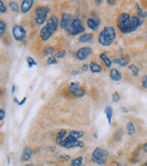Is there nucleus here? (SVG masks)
I'll return each instance as SVG.
<instances>
[{
	"label": "nucleus",
	"instance_id": "obj_41",
	"mask_svg": "<svg viewBox=\"0 0 147 166\" xmlns=\"http://www.w3.org/2000/svg\"><path fill=\"white\" fill-rule=\"evenodd\" d=\"M107 2H108L110 5H113V4H115V1H111V0H107Z\"/></svg>",
	"mask_w": 147,
	"mask_h": 166
},
{
	"label": "nucleus",
	"instance_id": "obj_16",
	"mask_svg": "<svg viewBox=\"0 0 147 166\" xmlns=\"http://www.w3.org/2000/svg\"><path fill=\"white\" fill-rule=\"evenodd\" d=\"M89 68H90L92 73H100V72H102V70H103V68H102V66L100 65H98V64H96L94 62H91Z\"/></svg>",
	"mask_w": 147,
	"mask_h": 166
},
{
	"label": "nucleus",
	"instance_id": "obj_47",
	"mask_svg": "<svg viewBox=\"0 0 147 166\" xmlns=\"http://www.w3.org/2000/svg\"><path fill=\"white\" fill-rule=\"evenodd\" d=\"M146 166H147V164H146Z\"/></svg>",
	"mask_w": 147,
	"mask_h": 166
},
{
	"label": "nucleus",
	"instance_id": "obj_11",
	"mask_svg": "<svg viewBox=\"0 0 147 166\" xmlns=\"http://www.w3.org/2000/svg\"><path fill=\"white\" fill-rule=\"evenodd\" d=\"M73 20H74V18L72 17L71 15H69L67 13L63 14L62 15V20H61V23H60V27L64 29H66L70 25Z\"/></svg>",
	"mask_w": 147,
	"mask_h": 166
},
{
	"label": "nucleus",
	"instance_id": "obj_1",
	"mask_svg": "<svg viewBox=\"0 0 147 166\" xmlns=\"http://www.w3.org/2000/svg\"><path fill=\"white\" fill-rule=\"evenodd\" d=\"M143 24V20L137 16L131 17L127 13L121 14L117 18V27L122 34H129L137 30Z\"/></svg>",
	"mask_w": 147,
	"mask_h": 166
},
{
	"label": "nucleus",
	"instance_id": "obj_29",
	"mask_svg": "<svg viewBox=\"0 0 147 166\" xmlns=\"http://www.w3.org/2000/svg\"><path fill=\"white\" fill-rule=\"evenodd\" d=\"M46 64L47 65H55V64H57V61H56L55 56H50V57H48Z\"/></svg>",
	"mask_w": 147,
	"mask_h": 166
},
{
	"label": "nucleus",
	"instance_id": "obj_40",
	"mask_svg": "<svg viewBox=\"0 0 147 166\" xmlns=\"http://www.w3.org/2000/svg\"><path fill=\"white\" fill-rule=\"evenodd\" d=\"M78 74H79L78 71H74V72H72V73H71V75H78Z\"/></svg>",
	"mask_w": 147,
	"mask_h": 166
},
{
	"label": "nucleus",
	"instance_id": "obj_4",
	"mask_svg": "<svg viewBox=\"0 0 147 166\" xmlns=\"http://www.w3.org/2000/svg\"><path fill=\"white\" fill-rule=\"evenodd\" d=\"M91 159L96 164L103 165L108 161V152L101 147H96L92 153Z\"/></svg>",
	"mask_w": 147,
	"mask_h": 166
},
{
	"label": "nucleus",
	"instance_id": "obj_44",
	"mask_svg": "<svg viewBox=\"0 0 147 166\" xmlns=\"http://www.w3.org/2000/svg\"><path fill=\"white\" fill-rule=\"evenodd\" d=\"M15 88H16V86H13V90H12V93H14V92H15Z\"/></svg>",
	"mask_w": 147,
	"mask_h": 166
},
{
	"label": "nucleus",
	"instance_id": "obj_20",
	"mask_svg": "<svg viewBox=\"0 0 147 166\" xmlns=\"http://www.w3.org/2000/svg\"><path fill=\"white\" fill-rule=\"evenodd\" d=\"M100 58L102 59V60L104 61V65H106V67H111V65H112V63H113V61H111L110 60V59L106 56V55L104 54V53H102L101 55H100Z\"/></svg>",
	"mask_w": 147,
	"mask_h": 166
},
{
	"label": "nucleus",
	"instance_id": "obj_26",
	"mask_svg": "<svg viewBox=\"0 0 147 166\" xmlns=\"http://www.w3.org/2000/svg\"><path fill=\"white\" fill-rule=\"evenodd\" d=\"M54 52H55V48L53 46H48V47H46V48L45 49V51H44V55H52V54H54Z\"/></svg>",
	"mask_w": 147,
	"mask_h": 166
},
{
	"label": "nucleus",
	"instance_id": "obj_7",
	"mask_svg": "<svg viewBox=\"0 0 147 166\" xmlns=\"http://www.w3.org/2000/svg\"><path fill=\"white\" fill-rule=\"evenodd\" d=\"M62 147L66 148V149H70L73 147H77V148H83L84 147V143L81 141H78V139L72 137V136H67L64 139V141L61 143L60 144Z\"/></svg>",
	"mask_w": 147,
	"mask_h": 166
},
{
	"label": "nucleus",
	"instance_id": "obj_38",
	"mask_svg": "<svg viewBox=\"0 0 147 166\" xmlns=\"http://www.w3.org/2000/svg\"><path fill=\"white\" fill-rule=\"evenodd\" d=\"M87 69H88V65H87L86 64H84V65H82V70H83V71H86Z\"/></svg>",
	"mask_w": 147,
	"mask_h": 166
},
{
	"label": "nucleus",
	"instance_id": "obj_19",
	"mask_svg": "<svg viewBox=\"0 0 147 166\" xmlns=\"http://www.w3.org/2000/svg\"><path fill=\"white\" fill-rule=\"evenodd\" d=\"M136 11H137V17L140 18V19H144V18H146L147 17V12H145V11H143L141 7H140V6H139V4H136Z\"/></svg>",
	"mask_w": 147,
	"mask_h": 166
},
{
	"label": "nucleus",
	"instance_id": "obj_17",
	"mask_svg": "<svg viewBox=\"0 0 147 166\" xmlns=\"http://www.w3.org/2000/svg\"><path fill=\"white\" fill-rule=\"evenodd\" d=\"M87 25H88V27L92 29V30H94V31H96L97 29H98V27H99V23L98 22H96L95 20H94V19H92V18H89V19H87Z\"/></svg>",
	"mask_w": 147,
	"mask_h": 166
},
{
	"label": "nucleus",
	"instance_id": "obj_46",
	"mask_svg": "<svg viewBox=\"0 0 147 166\" xmlns=\"http://www.w3.org/2000/svg\"><path fill=\"white\" fill-rule=\"evenodd\" d=\"M146 37H147V34H146Z\"/></svg>",
	"mask_w": 147,
	"mask_h": 166
},
{
	"label": "nucleus",
	"instance_id": "obj_43",
	"mask_svg": "<svg viewBox=\"0 0 147 166\" xmlns=\"http://www.w3.org/2000/svg\"><path fill=\"white\" fill-rule=\"evenodd\" d=\"M143 148H144V150H145V151L147 152V143H146V144H144V146H143Z\"/></svg>",
	"mask_w": 147,
	"mask_h": 166
},
{
	"label": "nucleus",
	"instance_id": "obj_13",
	"mask_svg": "<svg viewBox=\"0 0 147 166\" xmlns=\"http://www.w3.org/2000/svg\"><path fill=\"white\" fill-rule=\"evenodd\" d=\"M33 0H24L21 5V11L23 13H27L33 6Z\"/></svg>",
	"mask_w": 147,
	"mask_h": 166
},
{
	"label": "nucleus",
	"instance_id": "obj_34",
	"mask_svg": "<svg viewBox=\"0 0 147 166\" xmlns=\"http://www.w3.org/2000/svg\"><path fill=\"white\" fill-rule=\"evenodd\" d=\"M66 130H61V131H59V133H58V134H57V136L58 137H60V138H65L66 137Z\"/></svg>",
	"mask_w": 147,
	"mask_h": 166
},
{
	"label": "nucleus",
	"instance_id": "obj_10",
	"mask_svg": "<svg viewBox=\"0 0 147 166\" xmlns=\"http://www.w3.org/2000/svg\"><path fill=\"white\" fill-rule=\"evenodd\" d=\"M92 53H93V51L90 47H82V48H80L76 52V56L78 60L82 61V60H85V59H86Z\"/></svg>",
	"mask_w": 147,
	"mask_h": 166
},
{
	"label": "nucleus",
	"instance_id": "obj_24",
	"mask_svg": "<svg viewBox=\"0 0 147 166\" xmlns=\"http://www.w3.org/2000/svg\"><path fill=\"white\" fill-rule=\"evenodd\" d=\"M129 69H130L131 72L133 73V76H138L139 75V68L135 65H133V64L130 65H129Z\"/></svg>",
	"mask_w": 147,
	"mask_h": 166
},
{
	"label": "nucleus",
	"instance_id": "obj_9",
	"mask_svg": "<svg viewBox=\"0 0 147 166\" xmlns=\"http://www.w3.org/2000/svg\"><path fill=\"white\" fill-rule=\"evenodd\" d=\"M13 37L17 41H22L26 38L27 37V32L21 26L15 25L13 27Z\"/></svg>",
	"mask_w": 147,
	"mask_h": 166
},
{
	"label": "nucleus",
	"instance_id": "obj_22",
	"mask_svg": "<svg viewBox=\"0 0 147 166\" xmlns=\"http://www.w3.org/2000/svg\"><path fill=\"white\" fill-rule=\"evenodd\" d=\"M84 132L83 131H70L69 132V135L72 136V137H75L76 139L78 138H81L84 136Z\"/></svg>",
	"mask_w": 147,
	"mask_h": 166
},
{
	"label": "nucleus",
	"instance_id": "obj_28",
	"mask_svg": "<svg viewBox=\"0 0 147 166\" xmlns=\"http://www.w3.org/2000/svg\"><path fill=\"white\" fill-rule=\"evenodd\" d=\"M27 63L28 64V67L29 68H31L33 65H36V63L35 62V60H34L32 57H30V56L27 57Z\"/></svg>",
	"mask_w": 147,
	"mask_h": 166
},
{
	"label": "nucleus",
	"instance_id": "obj_2",
	"mask_svg": "<svg viewBox=\"0 0 147 166\" xmlns=\"http://www.w3.org/2000/svg\"><path fill=\"white\" fill-rule=\"evenodd\" d=\"M59 27V21L55 16H52L46 22V25L42 27L40 31V37L43 41H46L51 37V35L57 30Z\"/></svg>",
	"mask_w": 147,
	"mask_h": 166
},
{
	"label": "nucleus",
	"instance_id": "obj_45",
	"mask_svg": "<svg viewBox=\"0 0 147 166\" xmlns=\"http://www.w3.org/2000/svg\"><path fill=\"white\" fill-rule=\"evenodd\" d=\"M24 166H35L34 164H27V165H24Z\"/></svg>",
	"mask_w": 147,
	"mask_h": 166
},
{
	"label": "nucleus",
	"instance_id": "obj_31",
	"mask_svg": "<svg viewBox=\"0 0 147 166\" xmlns=\"http://www.w3.org/2000/svg\"><path fill=\"white\" fill-rule=\"evenodd\" d=\"M120 100H121V97L119 96V93L117 92H115L113 93V101H114V103H118Z\"/></svg>",
	"mask_w": 147,
	"mask_h": 166
},
{
	"label": "nucleus",
	"instance_id": "obj_8",
	"mask_svg": "<svg viewBox=\"0 0 147 166\" xmlns=\"http://www.w3.org/2000/svg\"><path fill=\"white\" fill-rule=\"evenodd\" d=\"M68 92L70 93H72L73 96H76V97H82V96H84V93H85V91L83 88H81L80 84L78 82L72 83L68 87Z\"/></svg>",
	"mask_w": 147,
	"mask_h": 166
},
{
	"label": "nucleus",
	"instance_id": "obj_32",
	"mask_svg": "<svg viewBox=\"0 0 147 166\" xmlns=\"http://www.w3.org/2000/svg\"><path fill=\"white\" fill-rule=\"evenodd\" d=\"M6 24L3 21H0V34H3L4 32L6 31Z\"/></svg>",
	"mask_w": 147,
	"mask_h": 166
},
{
	"label": "nucleus",
	"instance_id": "obj_35",
	"mask_svg": "<svg viewBox=\"0 0 147 166\" xmlns=\"http://www.w3.org/2000/svg\"><path fill=\"white\" fill-rule=\"evenodd\" d=\"M0 10H1V13L2 14H4V13H6V7L4 5L3 1H0Z\"/></svg>",
	"mask_w": 147,
	"mask_h": 166
},
{
	"label": "nucleus",
	"instance_id": "obj_39",
	"mask_svg": "<svg viewBox=\"0 0 147 166\" xmlns=\"http://www.w3.org/2000/svg\"><path fill=\"white\" fill-rule=\"evenodd\" d=\"M26 101H27V97H24V99H23L22 101H20L18 104H19V105H22V104H24V103H26Z\"/></svg>",
	"mask_w": 147,
	"mask_h": 166
},
{
	"label": "nucleus",
	"instance_id": "obj_15",
	"mask_svg": "<svg viewBox=\"0 0 147 166\" xmlns=\"http://www.w3.org/2000/svg\"><path fill=\"white\" fill-rule=\"evenodd\" d=\"M94 35L93 34H89V33H84L83 34L81 37H79V42L80 43H89L93 40Z\"/></svg>",
	"mask_w": 147,
	"mask_h": 166
},
{
	"label": "nucleus",
	"instance_id": "obj_14",
	"mask_svg": "<svg viewBox=\"0 0 147 166\" xmlns=\"http://www.w3.org/2000/svg\"><path fill=\"white\" fill-rule=\"evenodd\" d=\"M110 77L113 81H120L122 79V75L119 71L115 68H112L110 70Z\"/></svg>",
	"mask_w": 147,
	"mask_h": 166
},
{
	"label": "nucleus",
	"instance_id": "obj_6",
	"mask_svg": "<svg viewBox=\"0 0 147 166\" xmlns=\"http://www.w3.org/2000/svg\"><path fill=\"white\" fill-rule=\"evenodd\" d=\"M65 30L71 35H76L78 34L84 33L85 31V28L83 22L79 18H75Z\"/></svg>",
	"mask_w": 147,
	"mask_h": 166
},
{
	"label": "nucleus",
	"instance_id": "obj_21",
	"mask_svg": "<svg viewBox=\"0 0 147 166\" xmlns=\"http://www.w3.org/2000/svg\"><path fill=\"white\" fill-rule=\"evenodd\" d=\"M126 130L128 132L129 135H133L134 133H135V126H134L133 122H128L126 124Z\"/></svg>",
	"mask_w": 147,
	"mask_h": 166
},
{
	"label": "nucleus",
	"instance_id": "obj_18",
	"mask_svg": "<svg viewBox=\"0 0 147 166\" xmlns=\"http://www.w3.org/2000/svg\"><path fill=\"white\" fill-rule=\"evenodd\" d=\"M104 114L106 115L108 123L111 124L112 123V116H113V108L111 107V106H106L105 109H104Z\"/></svg>",
	"mask_w": 147,
	"mask_h": 166
},
{
	"label": "nucleus",
	"instance_id": "obj_12",
	"mask_svg": "<svg viewBox=\"0 0 147 166\" xmlns=\"http://www.w3.org/2000/svg\"><path fill=\"white\" fill-rule=\"evenodd\" d=\"M32 155H33V150L30 147H28V146L24 147V152H23V155L21 156L22 162H27L31 158Z\"/></svg>",
	"mask_w": 147,
	"mask_h": 166
},
{
	"label": "nucleus",
	"instance_id": "obj_36",
	"mask_svg": "<svg viewBox=\"0 0 147 166\" xmlns=\"http://www.w3.org/2000/svg\"><path fill=\"white\" fill-rule=\"evenodd\" d=\"M5 116H6V113L4 111V109H1L0 110V120L3 121L5 119Z\"/></svg>",
	"mask_w": 147,
	"mask_h": 166
},
{
	"label": "nucleus",
	"instance_id": "obj_23",
	"mask_svg": "<svg viewBox=\"0 0 147 166\" xmlns=\"http://www.w3.org/2000/svg\"><path fill=\"white\" fill-rule=\"evenodd\" d=\"M82 162H83V157H82V156H79V157L75 158L74 160L71 161L70 166H81Z\"/></svg>",
	"mask_w": 147,
	"mask_h": 166
},
{
	"label": "nucleus",
	"instance_id": "obj_3",
	"mask_svg": "<svg viewBox=\"0 0 147 166\" xmlns=\"http://www.w3.org/2000/svg\"><path fill=\"white\" fill-rule=\"evenodd\" d=\"M116 37L115 29L113 27H105L98 37V42L104 46H109L113 44Z\"/></svg>",
	"mask_w": 147,
	"mask_h": 166
},
{
	"label": "nucleus",
	"instance_id": "obj_27",
	"mask_svg": "<svg viewBox=\"0 0 147 166\" xmlns=\"http://www.w3.org/2000/svg\"><path fill=\"white\" fill-rule=\"evenodd\" d=\"M66 50H60V51H58V52H56V53L55 54V57H57V58H63V57L66 56Z\"/></svg>",
	"mask_w": 147,
	"mask_h": 166
},
{
	"label": "nucleus",
	"instance_id": "obj_37",
	"mask_svg": "<svg viewBox=\"0 0 147 166\" xmlns=\"http://www.w3.org/2000/svg\"><path fill=\"white\" fill-rule=\"evenodd\" d=\"M121 111H122V113H125V114H127V113L129 112V110H128L126 107H121Z\"/></svg>",
	"mask_w": 147,
	"mask_h": 166
},
{
	"label": "nucleus",
	"instance_id": "obj_30",
	"mask_svg": "<svg viewBox=\"0 0 147 166\" xmlns=\"http://www.w3.org/2000/svg\"><path fill=\"white\" fill-rule=\"evenodd\" d=\"M9 6H10L11 9L13 10L14 12H17L18 11V4L17 2H10Z\"/></svg>",
	"mask_w": 147,
	"mask_h": 166
},
{
	"label": "nucleus",
	"instance_id": "obj_42",
	"mask_svg": "<svg viewBox=\"0 0 147 166\" xmlns=\"http://www.w3.org/2000/svg\"><path fill=\"white\" fill-rule=\"evenodd\" d=\"M14 103H19V101L17 100V98H14Z\"/></svg>",
	"mask_w": 147,
	"mask_h": 166
},
{
	"label": "nucleus",
	"instance_id": "obj_5",
	"mask_svg": "<svg viewBox=\"0 0 147 166\" xmlns=\"http://www.w3.org/2000/svg\"><path fill=\"white\" fill-rule=\"evenodd\" d=\"M50 8L46 6H37L35 10V22L36 25H43L46 21Z\"/></svg>",
	"mask_w": 147,
	"mask_h": 166
},
{
	"label": "nucleus",
	"instance_id": "obj_33",
	"mask_svg": "<svg viewBox=\"0 0 147 166\" xmlns=\"http://www.w3.org/2000/svg\"><path fill=\"white\" fill-rule=\"evenodd\" d=\"M142 86L143 88L147 89V75H143L142 78Z\"/></svg>",
	"mask_w": 147,
	"mask_h": 166
},
{
	"label": "nucleus",
	"instance_id": "obj_25",
	"mask_svg": "<svg viewBox=\"0 0 147 166\" xmlns=\"http://www.w3.org/2000/svg\"><path fill=\"white\" fill-rule=\"evenodd\" d=\"M115 64L118 65H121V66H125L127 65V61L125 60V59L124 58H119V59H115V60L113 61Z\"/></svg>",
	"mask_w": 147,
	"mask_h": 166
}]
</instances>
